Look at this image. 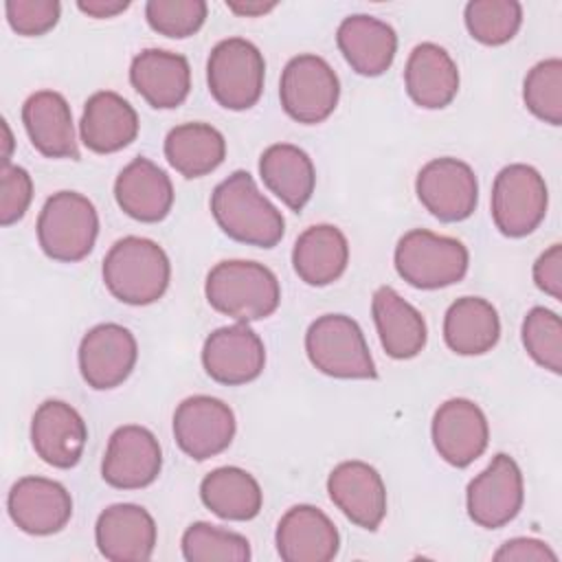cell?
<instances>
[{"mask_svg":"<svg viewBox=\"0 0 562 562\" xmlns=\"http://www.w3.org/2000/svg\"><path fill=\"white\" fill-rule=\"evenodd\" d=\"M336 44L345 61L358 75L378 77L389 70L395 59L397 33L380 18L353 13L338 24Z\"/></svg>","mask_w":562,"mask_h":562,"instance_id":"26","label":"cell"},{"mask_svg":"<svg viewBox=\"0 0 562 562\" xmlns=\"http://www.w3.org/2000/svg\"><path fill=\"white\" fill-rule=\"evenodd\" d=\"M165 158L184 178H202L226 158V138L211 123L189 121L171 127L165 136Z\"/></svg>","mask_w":562,"mask_h":562,"instance_id":"32","label":"cell"},{"mask_svg":"<svg viewBox=\"0 0 562 562\" xmlns=\"http://www.w3.org/2000/svg\"><path fill=\"white\" fill-rule=\"evenodd\" d=\"M525 481L518 463L498 452L465 490L468 516L483 529H498L512 522L522 509Z\"/></svg>","mask_w":562,"mask_h":562,"instance_id":"10","label":"cell"},{"mask_svg":"<svg viewBox=\"0 0 562 562\" xmlns=\"http://www.w3.org/2000/svg\"><path fill=\"white\" fill-rule=\"evenodd\" d=\"M494 560H505V562H555L558 555L553 549L538 540V538H512L501 544V549L494 553Z\"/></svg>","mask_w":562,"mask_h":562,"instance_id":"42","label":"cell"},{"mask_svg":"<svg viewBox=\"0 0 562 562\" xmlns=\"http://www.w3.org/2000/svg\"><path fill=\"white\" fill-rule=\"evenodd\" d=\"M22 123L31 145L46 158H79L72 110L64 94L37 90L22 105Z\"/></svg>","mask_w":562,"mask_h":562,"instance_id":"25","label":"cell"},{"mask_svg":"<svg viewBox=\"0 0 562 562\" xmlns=\"http://www.w3.org/2000/svg\"><path fill=\"white\" fill-rule=\"evenodd\" d=\"M468 33L485 44L501 46L514 40L522 24V4L516 0H472L463 9Z\"/></svg>","mask_w":562,"mask_h":562,"instance_id":"35","label":"cell"},{"mask_svg":"<svg viewBox=\"0 0 562 562\" xmlns=\"http://www.w3.org/2000/svg\"><path fill=\"white\" fill-rule=\"evenodd\" d=\"M33 200V178L20 165L0 167V224L11 226L24 217Z\"/></svg>","mask_w":562,"mask_h":562,"instance_id":"40","label":"cell"},{"mask_svg":"<svg viewBox=\"0 0 562 562\" xmlns=\"http://www.w3.org/2000/svg\"><path fill=\"white\" fill-rule=\"evenodd\" d=\"M415 191L424 209L441 222L468 220L479 202L474 169L452 156L428 160L417 173Z\"/></svg>","mask_w":562,"mask_h":562,"instance_id":"11","label":"cell"},{"mask_svg":"<svg viewBox=\"0 0 562 562\" xmlns=\"http://www.w3.org/2000/svg\"><path fill=\"white\" fill-rule=\"evenodd\" d=\"M187 562H248L250 542L235 531L215 527L211 522H191L180 540Z\"/></svg>","mask_w":562,"mask_h":562,"instance_id":"34","label":"cell"},{"mask_svg":"<svg viewBox=\"0 0 562 562\" xmlns=\"http://www.w3.org/2000/svg\"><path fill=\"white\" fill-rule=\"evenodd\" d=\"M533 283L555 301H562V244H551L533 263Z\"/></svg>","mask_w":562,"mask_h":562,"instance_id":"41","label":"cell"},{"mask_svg":"<svg viewBox=\"0 0 562 562\" xmlns=\"http://www.w3.org/2000/svg\"><path fill=\"white\" fill-rule=\"evenodd\" d=\"M200 498L215 516L224 520H252L263 505V492L257 479L237 465L211 470L200 483Z\"/></svg>","mask_w":562,"mask_h":562,"instance_id":"33","label":"cell"},{"mask_svg":"<svg viewBox=\"0 0 562 562\" xmlns=\"http://www.w3.org/2000/svg\"><path fill=\"white\" fill-rule=\"evenodd\" d=\"M138 127L136 110L114 90H99L83 103L79 136L94 154H114L125 149L136 140Z\"/></svg>","mask_w":562,"mask_h":562,"instance_id":"24","label":"cell"},{"mask_svg":"<svg viewBox=\"0 0 562 562\" xmlns=\"http://www.w3.org/2000/svg\"><path fill=\"white\" fill-rule=\"evenodd\" d=\"M228 11L241 15V18H259L277 7V2H263V0H226Z\"/></svg>","mask_w":562,"mask_h":562,"instance_id":"44","label":"cell"},{"mask_svg":"<svg viewBox=\"0 0 562 562\" xmlns=\"http://www.w3.org/2000/svg\"><path fill=\"white\" fill-rule=\"evenodd\" d=\"M211 213L224 235L239 244L272 248L283 239L281 211L259 191L255 178L237 169L211 193Z\"/></svg>","mask_w":562,"mask_h":562,"instance_id":"1","label":"cell"},{"mask_svg":"<svg viewBox=\"0 0 562 562\" xmlns=\"http://www.w3.org/2000/svg\"><path fill=\"white\" fill-rule=\"evenodd\" d=\"M331 503L360 529L375 531L386 516V487L380 472L358 459L338 463L327 476Z\"/></svg>","mask_w":562,"mask_h":562,"instance_id":"19","label":"cell"},{"mask_svg":"<svg viewBox=\"0 0 562 562\" xmlns=\"http://www.w3.org/2000/svg\"><path fill=\"white\" fill-rule=\"evenodd\" d=\"M4 13L18 35L37 37L59 22L61 4L57 0H7Z\"/></svg>","mask_w":562,"mask_h":562,"instance_id":"39","label":"cell"},{"mask_svg":"<svg viewBox=\"0 0 562 562\" xmlns=\"http://www.w3.org/2000/svg\"><path fill=\"white\" fill-rule=\"evenodd\" d=\"M2 134H4V149H2V165H9L11 162V149H13V136H11V130H9V123L2 119Z\"/></svg>","mask_w":562,"mask_h":562,"instance_id":"45","label":"cell"},{"mask_svg":"<svg viewBox=\"0 0 562 562\" xmlns=\"http://www.w3.org/2000/svg\"><path fill=\"white\" fill-rule=\"evenodd\" d=\"M314 369L340 380H375L378 369L360 325L347 314H323L305 331Z\"/></svg>","mask_w":562,"mask_h":562,"instance_id":"4","label":"cell"},{"mask_svg":"<svg viewBox=\"0 0 562 562\" xmlns=\"http://www.w3.org/2000/svg\"><path fill=\"white\" fill-rule=\"evenodd\" d=\"M204 294L215 312L237 323L268 318L281 303L277 274L268 266L248 259L215 263L206 274Z\"/></svg>","mask_w":562,"mask_h":562,"instance_id":"2","label":"cell"},{"mask_svg":"<svg viewBox=\"0 0 562 562\" xmlns=\"http://www.w3.org/2000/svg\"><path fill=\"white\" fill-rule=\"evenodd\" d=\"M274 542L285 562H329L338 555L340 533L323 509L303 503L281 516Z\"/></svg>","mask_w":562,"mask_h":562,"instance_id":"21","label":"cell"},{"mask_svg":"<svg viewBox=\"0 0 562 562\" xmlns=\"http://www.w3.org/2000/svg\"><path fill=\"white\" fill-rule=\"evenodd\" d=\"M430 430L435 450L454 468H468L485 452L490 441L485 413L479 404L465 397H452L439 404Z\"/></svg>","mask_w":562,"mask_h":562,"instance_id":"16","label":"cell"},{"mask_svg":"<svg viewBox=\"0 0 562 562\" xmlns=\"http://www.w3.org/2000/svg\"><path fill=\"white\" fill-rule=\"evenodd\" d=\"M237 422L233 408L211 395H191L176 406L173 437L178 448L195 459L206 461L224 452L235 437Z\"/></svg>","mask_w":562,"mask_h":562,"instance_id":"12","label":"cell"},{"mask_svg":"<svg viewBox=\"0 0 562 562\" xmlns=\"http://www.w3.org/2000/svg\"><path fill=\"white\" fill-rule=\"evenodd\" d=\"M101 272L105 288L116 301L149 305L167 292L171 263L162 246L154 239L127 235L110 246Z\"/></svg>","mask_w":562,"mask_h":562,"instance_id":"3","label":"cell"},{"mask_svg":"<svg viewBox=\"0 0 562 562\" xmlns=\"http://www.w3.org/2000/svg\"><path fill=\"white\" fill-rule=\"evenodd\" d=\"M162 468V450L156 435L138 424L119 426L101 461V476L116 490H140L151 485Z\"/></svg>","mask_w":562,"mask_h":562,"instance_id":"14","label":"cell"},{"mask_svg":"<svg viewBox=\"0 0 562 562\" xmlns=\"http://www.w3.org/2000/svg\"><path fill=\"white\" fill-rule=\"evenodd\" d=\"M209 7L204 0H149L145 4L147 24L173 40L198 33L206 20Z\"/></svg>","mask_w":562,"mask_h":562,"instance_id":"38","label":"cell"},{"mask_svg":"<svg viewBox=\"0 0 562 562\" xmlns=\"http://www.w3.org/2000/svg\"><path fill=\"white\" fill-rule=\"evenodd\" d=\"M501 338L496 307L481 296L457 299L443 316V340L459 356H483Z\"/></svg>","mask_w":562,"mask_h":562,"instance_id":"31","label":"cell"},{"mask_svg":"<svg viewBox=\"0 0 562 562\" xmlns=\"http://www.w3.org/2000/svg\"><path fill=\"white\" fill-rule=\"evenodd\" d=\"M549 206L547 182L538 169L525 162L503 167L492 184V220L505 237L533 233Z\"/></svg>","mask_w":562,"mask_h":562,"instance_id":"9","label":"cell"},{"mask_svg":"<svg viewBox=\"0 0 562 562\" xmlns=\"http://www.w3.org/2000/svg\"><path fill=\"white\" fill-rule=\"evenodd\" d=\"M77 358L86 384L94 391H110L123 384L134 371L138 345L127 327L101 323L83 334Z\"/></svg>","mask_w":562,"mask_h":562,"instance_id":"13","label":"cell"},{"mask_svg":"<svg viewBox=\"0 0 562 562\" xmlns=\"http://www.w3.org/2000/svg\"><path fill=\"white\" fill-rule=\"evenodd\" d=\"M263 184L292 211H301L316 187V169L307 151L292 143H274L259 156Z\"/></svg>","mask_w":562,"mask_h":562,"instance_id":"30","label":"cell"},{"mask_svg":"<svg viewBox=\"0 0 562 562\" xmlns=\"http://www.w3.org/2000/svg\"><path fill=\"white\" fill-rule=\"evenodd\" d=\"M99 235L94 204L77 191L53 193L37 215V241L46 257L64 263L86 259Z\"/></svg>","mask_w":562,"mask_h":562,"instance_id":"6","label":"cell"},{"mask_svg":"<svg viewBox=\"0 0 562 562\" xmlns=\"http://www.w3.org/2000/svg\"><path fill=\"white\" fill-rule=\"evenodd\" d=\"M404 86L419 108L441 110L450 105L459 92V68L443 46L422 42L406 59Z\"/></svg>","mask_w":562,"mask_h":562,"instance_id":"28","label":"cell"},{"mask_svg":"<svg viewBox=\"0 0 562 562\" xmlns=\"http://www.w3.org/2000/svg\"><path fill=\"white\" fill-rule=\"evenodd\" d=\"M397 274L413 288L439 290L459 283L470 266L463 241L426 228L404 233L393 252Z\"/></svg>","mask_w":562,"mask_h":562,"instance_id":"5","label":"cell"},{"mask_svg":"<svg viewBox=\"0 0 562 562\" xmlns=\"http://www.w3.org/2000/svg\"><path fill=\"white\" fill-rule=\"evenodd\" d=\"M520 338L531 360L560 375L562 373V321L547 307H531L522 321Z\"/></svg>","mask_w":562,"mask_h":562,"instance_id":"37","label":"cell"},{"mask_svg":"<svg viewBox=\"0 0 562 562\" xmlns=\"http://www.w3.org/2000/svg\"><path fill=\"white\" fill-rule=\"evenodd\" d=\"M522 101L536 119L562 123V59L549 57L531 66L522 81Z\"/></svg>","mask_w":562,"mask_h":562,"instance_id":"36","label":"cell"},{"mask_svg":"<svg viewBox=\"0 0 562 562\" xmlns=\"http://www.w3.org/2000/svg\"><path fill=\"white\" fill-rule=\"evenodd\" d=\"M130 83L151 108H178L191 92L189 59L173 50L145 48L130 64Z\"/></svg>","mask_w":562,"mask_h":562,"instance_id":"22","label":"cell"},{"mask_svg":"<svg viewBox=\"0 0 562 562\" xmlns=\"http://www.w3.org/2000/svg\"><path fill=\"white\" fill-rule=\"evenodd\" d=\"M173 198L171 178L145 156L127 162L114 180L119 209L136 222L154 224L165 220L173 206Z\"/></svg>","mask_w":562,"mask_h":562,"instance_id":"23","label":"cell"},{"mask_svg":"<svg viewBox=\"0 0 562 562\" xmlns=\"http://www.w3.org/2000/svg\"><path fill=\"white\" fill-rule=\"evenodd\" d=\"M94 540L105 560L145 562L156 549L158 527L145 507L134 503H114L99 514Z\"/></svg>","mask_w":562,"mask_h":562,"instance_id":"20","label":"cell"},{"mask_svg":"<svg viewBox=\"0 0 562 562\" xmlns=\"http://www.w3.org/2000/svg\"><path fill=\"white\" fill-rule=\"evenodd\" d=\"M7 509L18 529L31 536L61 531L72 516L70 492L46 476H22L7 496Z\"/></svg>","mask_w":562,"mask_h":562,"instance_id":"17","label":"cell"},{"mask_svg":"<svg viewBox=\"0 0 562 562\" xmlns=\"http://www.w3.org/2000/svg\"><path fill=\"white\" fill-rule=\"evenodd\" d=\"M349 263V241L334 224L305 228L292 248V266L301 281L314 288L338 281Z\"/></svg>","mask_w":562,"mask_h":562,"instance_id":"29","label":"cell"},{"mask_svg":"<svg viewBox=\"0 0 562 562\" xmlns=\"http://www.w3.org/2000/svg\"><path fill=\"white\" fill-rule=\"evenodd\" d=\"M77 9L90 18L103 20V18H114L127 11L130 2L127 0H79Z\"/></svg>","mask_w":562,"mask_h":562,"instance_id":"43","label":"cell"},{"mask_svg":"<svg viewBox=\"0 0 562 562\" xmlns=\"http://www.w3.org/2000/svg\"><path fill=\"white\" fill-rule=\"evenodd\" d=\"M202 367L206 375L220 384H248L257 380L266 367L263 340L248 323L217 327L202 345Z\"/></svg>","mask_w":562,"mask_h":562,"instance_id":"15","label":"cell"},{"mask_svg":"<svg viewBox=\"0 0 562 562\" xmlns=\"http://www.w3.org/2000/svg\"><path fill=\"white\" fill-rule=\"evenodd\" d=\"M371 316L382 349L393 360L415 358L428 340V327L417 307L391 285H380L371 299Z\"/></svg>","mask_w":562,"mask_h":562,"instance_id":"27","label":"cell"},{"mask_svg":"<svg viewBox=\"0 0 562 562\" xmlns=\"http://www.w3.org/2000/svg\"><path fill=\"white\" fill-rule=\"evenodd\" d=\"M88 426L64 400L42 402L31 419V443L35 454L59 470L75 468L86 450Z\"/></svg>","mask_w":562,"mask_h":562,"instance_id":"18","label":"cell"},{"mask_svg":"<svg viewBox=\"0 0 562 562\" xmlns=\"http://www.w3.org/2000/svg\"><path fill=\"white\" fill-rule=\"evenodd\" d=\"M266 59L261 50L244 37L217 42L206 59V83L211 97L226 110H248L263 92Z\"/></svg>","mask_w":562,"mask_h":562,"instance_id":"7","label":"cell"},{"mask_svg":"<svg viewBox=\"0 0 562 562\" xmlns=\"http://www.w3.org/2000/svg\"><path fill=\"white\" fill-rule=\"evenodd\" d=\"M338 99L340 81L327 59L314 53H301L281 70L279 101L296 123H323L336 110Z\"/></svg>","mask_w":562,"mask_h":562,"instance_id":"8","label":"cell"}]
</instances>
